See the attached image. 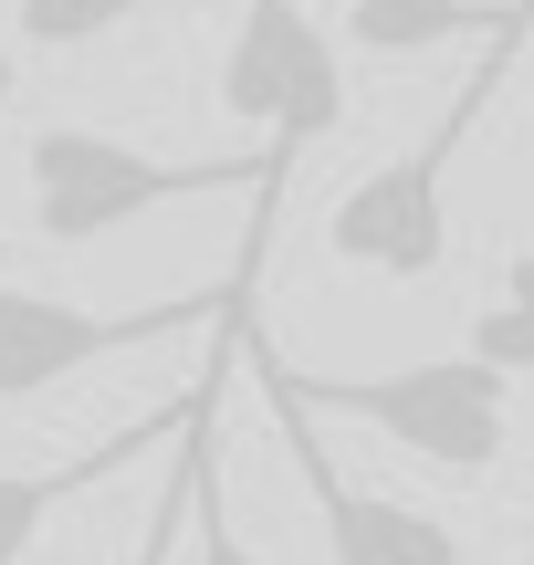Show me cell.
I'll list each match as a JSON object with an SVG mask.
<instances>
[{"instance_id": "30bf717a", "label": "cell", "mask_w": 534, "mask_h": 565, "mask_svg": "<svg viewBox=\"0 0 534 565\" xmlns=\"http://www.w3.org/2000/svg\"><path fill=\"white\" fill-rule=\"evenodd\" d=\"M137 11H158V0H11V32L32 53H84V42L126 32Z\"/></svg>"}, {"instance_id": "5b68a950", "label": "cell", "mask_w": 534, "mask_h": 565, "mask_svg": "<svg viewBox=\"0 0 534 565\" xmlns=\"http://www.w3.org/2000/svg\"><path fill=\"white\" fill-rule=\"evenodd\" d=\"M221 315H252V303H231V282L221 294H189V303H137V315H95V303L0 282V408L42 398V387L84 377V366L126 356V345H158V335H179V324H221Z\"/></svg>"}, {"instance_id": "8fae6325", "label": "cell", "mask_w": 534, "mask_h": 565, "mask_svg": "<svg viewBox=\"0 0 534 565\" xmlns=\"http://www.w3.org/2000/svg\"><path fill=\"white\" fill-rule=\"evenodd\" d=\"M189 534H200V555H189V565H263V545L221 513V461H210L200 492H189Z\"/></svg>"}, {"instance_id": "52a82bcc", "label": "cell", "mask_w": 534, "mask_h": 565, "mask_svg": "<svg viewBox=\"0 0 534 565\" xmlns=\"http://www.w3.org/2000/svg\"><path fill=\"white\" fill-rule=\"evenodd\" d=\"M189 408H200V377H189V398L179 408H158V419H137V429H116V440H95V450H74V461H32V471H0V565H21L32 555V534L53 524L74 492H95V482H116L126 461H147V450H168L189 429Z\"/></svg>"}, {"instance_id": "9c48e42d", "label": "cell", "mask_w": 534, "mask_h": 565, "mask_svg": "<svg viewBox=\"0 0 534 565\" xmlns=\"http://www.w3.org/2000/svg\"><path fill=\"white\" fill-rule=\"evenodd\" d=\"M472 356L503 366V377H534V252L503 263V294L472 315Z\"/></svg>"}, {"instance_id": "7a4b0ae2", "label": "cell", "mask_w": 534, "mask_h": 565, "mask_svg": "<svg viewBox=\"0 0 534 565\" xmlns=\"http://www.w3.org/2000/svg\"><path fill=\"white\" fill-rule=\"evenodd\" d=\"M524 32H534V21L493 32V42H482V63L451 84V105L430 116V137L398 147V158H377L367 179L325 210V252H335L346 273L430 282L440 263H451V158H461V137L493 116V95H503V74H514V42H524Z\"/></svg>"}, {"instance_id": "ba28073f", "label": "cell", "mask_w": 534, "mask_h": 565, "mask_svg": "<svg viewBox=\"0 0 534 565\" xmlns=\"http://www.w3.org/2000/svg\"><path fill=\"white\" fill-rule=\"evenodd\" d=\"M514 21H534V0H346V42L377 63L440 53V42H493Z\"/></svg>"}, {"instance_id": "8992f818", "label": "cell", "mask_w": 534, "mask_h": 565, "mask_svg": "<svg viewBox=\"0 0 534 565\" xmlns=\"http://www.w3.org/2000/svg\"><path fill=\"white\" fill-rule=\"evenodd\" d=\"M273 419H284V450H293V482H305V503L325 513V565H461V534L440 524V513L398 503V492H367L346 482V461L325 450V429H314V408L293 398V387H273Z\"/></svg>"}, {"instance_id": "7c38bea8", "label": "cell", "mask_w": 534, "mask_h": 565, "mask_svg": "<svg viewBox=\"0 0 534 565\" xmlns=\"http://www.w3.org/2000/svg\"><path fill=\"white\" fill-rule=\"evenodd\" d=\"M11 84H21V74H11V53H0V105H11Z\"/></svg>"}, {"instance_id": "6da1fadb", "label": "cell", "mask_w": 534, "mask_h": 565, "mask_svg": "<svg viewBox=\"0 0 534 565\" xmlns=\"http://www.w3.org/2000/svg\"><path fill=\"white\" fill-rule=\"evenodd\" d=\"M21 189H32V242L42 252H84V242H116L147 210L252 189V242H242V263H231V303H252L263 242H273V221H284L263 158H147V147L105 137V126H32V137H21Z\"/></svg>"}, {"instance_id": "3957f363", "label": "cell", "mask_w": 534, "mask_h": 565, "mask_svg": "<svg viewBox=\"0 0 534 565\" xmlns=\"http://www.w3.org/2000/svg\"><path fill=\"white\" fill-rule=\"evenodd\" d=\"M242 356H252V377L293 387L314 419H367L388 450H409V461H430V471H461V482H472V471H493L503 440H514V377H503V366H482L472 345H461V356L388 366V377H305V366L263 356V335L242 324Z\"/></svg>"}, {"instance_id": "277c9868", "label": "cell", "mask_w": 534, "mask_h": 565, "mask_svg": "<svg viewBox=\"0 0 534 565\" xmlns=\"http://www.w3.org/2000/svg\"><path fill=\"white\" fill-rule=\"evenodd\" d=\"M221 116L263 126L273 200L293 189L305 147L346 126V63H335L325 21H314L305 0H242V21H231V53H221Z\"/></svg>"}]
</instances>
